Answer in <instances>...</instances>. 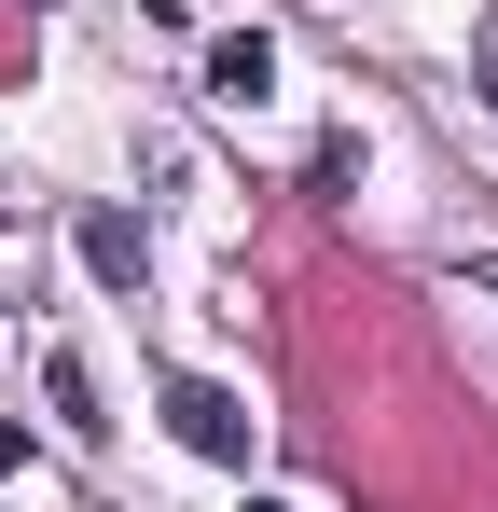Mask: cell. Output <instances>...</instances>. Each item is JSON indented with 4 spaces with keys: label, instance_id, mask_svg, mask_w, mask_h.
<instances>
[{
    "label": "cell",
    "instance_id": "cell-6",
    "mask_svg": "<svg viewBox=\"0 0 498 512\" xmlns=\"http://www.w3.org/2000/svg\"><path fill=\"white\" fill-rule=\"evenodd\" d=\"M14 457H28V429H14V416H0V471H14Z\"/></svg>",
    "mask_w": 498,
    "mask_h": 512
},
{
    "label": "cell",
    "instance_id": "cell-2",
    "mask_svg": "<svg viewBox=\"0 0 498 512\" xmlns=\"http://www.w3.org/2000/svg\"><path fill=\"white\" fill-rule=\"evenodd\" d=\"M139 222H125V208H83V277H97V291H139Z\"/></svg>",
    "mask_w": 498,
    "mask_h": 512
},
{
    "label": "cell",
    "instance_id": "cell-4",
    "mask_svg": "<svg viewBox=\"0 0 498 512\" xmlns=\"http://www.w3.org/2000/svg\"><path fill=\"white\" fill-rule=\"evenodd\" d=\"M42 402H56V416L83 429V443H97V429H111V416H97V374H83L70 346H56V360H42Z\"/></svg>",
    "mask_w": 498,
    "mask_h": 512
},
{
    "label": "cell",
    "instance_id": "cell-1",
    "mask_svg": "<svg viewBox=\"0 0 498 512\" xmlns=\"http://www.w3.org/2000/svg\"><path fill=\"white\" fill-rule=\"evenodd\" d=\"M166 429H180L194 457H222V471L249 457V402H236V388H208V374H180V388H166Z\"/></svg>",
    "mask_w": 498,
    "mask_h": 512
},
{
    "label": "cell",
    "instance_id": "cell-5",
    "mask_svg": "<svg viewBox=\"0 0 498 512\" xmlns=\"http://www.w3.org/2000/svg\"><path fill=\"white\" fill-rule=\"evenodd\" d=\"M471 84H485V111H498V0L471 14Z\"/></svg>",
    "mask_w": 498,
    "mask_h": 512
},
{
    "label": "cell",
    "instance_id": "cell-3",
    "mask_svg": "<svg viewBox=\"0 0 498 512\" xmlns=\"http://www.w3.org/2000/svg\"><path fill=\"white\" fill-rule=\"evenodd\" d=\"M263 84H277V42H263V28H222V42H208V97H236V111H249Z\"/></svg>",
    "mask_w": 498,
    "mask_h": 512
}]
</instances>
